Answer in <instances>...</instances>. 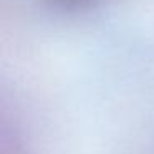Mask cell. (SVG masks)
<instances>
[{
  "label": "cell",
  "mask_w": 154,
  "mask_h": 154,
  "mask_svg": "<svg viewBox=\"0 0 154 154\" xmlns=\"http://www.w3.org/2000/svg\"><path fill=\"white\" fill-rule=\"evenodd\" d=\"M53 2L63 7H81V5L90 4L91 0H53Z\"/></svg>",
  "instance_id": "1"
}]
</instances>
